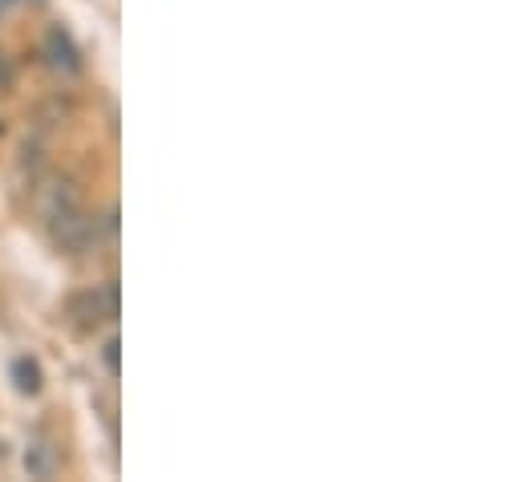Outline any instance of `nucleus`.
<instances>
[{"mask_svg":"<svg viewBox=\"0 0 523 482\" xmlns=\"http://www.w3.org/2000/svg\"><path fill=\"white\" fill-rule=\"evenodd\" d=\"M102 361H106V369H110V373H118V341H114V337L102 345Z\"/></svg>","mask_w":523,"mask_h":482,"instance_id":"obj_7","label":"nucleus"},{"mask_svg":"<svg viewBox=\"0 0 523 482\" xmlns=\"http://www.w3.org/2000/svg\"><path fill=\"white\" fill-rule=\"evenodd\" d=\"M49 223H53V239L57 248L73 252V256H86L102 244V223L86 211H78V203H65L57 211H49Z\"/></svg>","mask_w":523,"mask_h":482,"instance_id":"obj_1","label":"nucleus"},{"mask_svg":"<svg viewBox=\"0 0 523 482\" xmlns=\"http://www.w3.org/2000/svg\"><path fill=\"white\" fill-rule=\"evenodd\" d=\"M13 82H17V69L9 65V57H0V94L13 90Z\"/></svg>","mask_w":523,"mask_h":482,"instance_id":"obj_6","label":"nucleus"},{"mask_svg":"<svg viewBox=\"0 0 523 482\" xmlns=\"http://www.w3.org/2000/svg\"><path fill=\"white\" fill-rule=\"evenodd\" d=\"M41 57H45L57 73H78V69H82V49H78V41H73L61 25H53V29L45 33V41H41Z\"/></svg>","mask_w":523,"mask_h":482,"instance_id":"obj_3","label":"nucleus"},{"mask_svg":"<svg viewBox=\"0 0 523 482\" xmlns=\"http://www.w3.org/2000/svg\"><path fill=\"white\" fill-rule=\"evenodd\" d=\"M69 316L78 320V329H94L102 320H114L118 316V284L106 280L102 288H90L82 296L69 300Z\"/></svg>","mask_w":523,"mask_h":482,"instance_id":"obj_2","label":"nucleus"},{"mask_svg":"<svg viewBox=\"0 0 523 482\" xmlns=\"http://www.w3.org/2000/svg\"><path fill=\"white\" fill-rule=\"evenodd\" d=\"M9 5H13V0H0V13H5V9H9Z\"/></svg>","mask_w":523,"mask_h":482,"instance_id":"obj_8","label":"nucleus"},{"mask_svg":"<svg viewBox=\"0 0 523 482\" xmlns=\"http://www.w3.org/2000/svg\"><path fill=\"white\" fill-rule=\"evenodd\" d=\"M25 470H29L33 478H49V474H53V446H49V442H33V446L25 450Z\"/></svg>","mask_w":523,"mask_h":482,"instance_id":"obj_5","label":"nucleus"},{"mask_svg":"<svg viewBox=\"0 0 523 482\" xmlns=\"http://www.w3.org/2000/svg\"><path fill=\"white\" fill-rule=\"evenodd\" d=\"M41 365H37V357H17L13 361V385L21 389V393H41Z\"/></svg>","mask_w":523,"mask_h":482,"instance_id":"obj_4","label":"nucleus"}]
</instances>
